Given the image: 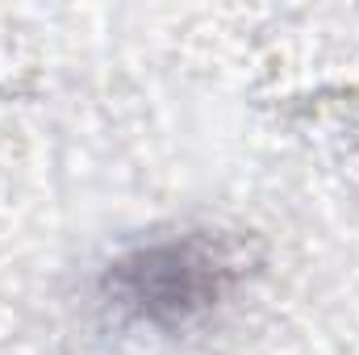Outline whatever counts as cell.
Returning a JSON list of instances; mask_svg holds the SVG:
<instances>
[{
    "mask_svg": "<svg viewBox=\"0 0 359 355\" xmlns=\"http://www.w3.org/2000/svg\"><path fill=\"white\" fill-rule=\"evenodd\" d=\"M226 264L205 243H168L151 247L113 267L109 288H117L121 305H134L147 322H184L209 309L222 297Z\"/></svg>",
    "mask_w": 359,
    "mask_h": 355,
    "instance_id": "obj_1",
    "label": "cell"
}]
</instances>
